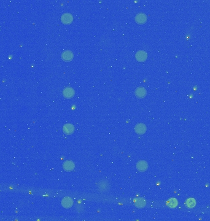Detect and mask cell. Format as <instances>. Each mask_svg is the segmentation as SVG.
<instances>
[{"label":"cell","instance_id":"6da1fadb","mask_svg":"<svg viewBox=\"0 0 210 221\" xmlns=\"http://www.w3.org/2000/svg\"><path fill=\"white\" fill-rule=\"evenodd\" d=\"M135 59L139 62H144L148 59V53L145 50H139L135 54Z\"/></svg>","mask_w":210,"mask_h":221},{"label":"cell","instance_id":"52a82bcc","mask_svg":"<svg viewBox=\"0 0 210 221\" xmlns=\"http://www.w3.org/2000/svg\"><path fill=\"white\" fill-rule=\"evenodd\" d=\"M146 89L143 87H139L136 88L135 91V95L138 98H143L146 96Z\"/></svg>","mask_w":210,"mask_h":221},{"label":"cell","instance_id":"8fae6325","mask_svg":"<svg viewBox=\"0 0 210 221\" xmlns=\"http://www.w3.org/2000/svg\"><path fill=\"white\" fill-rule=\"evenodd\" d=\"M75 167V163L71 160H67L64 162L63 165V168L66 171H72Z\"/></svg>","mask_w":210,"mask_h":221},{"label":"cell","instance_id":"3957f363","mask_svg":"<svg viewBox=\"0 0 210 221\" xmlns=\"http://www.w3.org/2000/svg\"><path fill=\"white\" fill-rule=\"evenodd\" d=\"M61 22L63 24H70L73 21V16L70 13H64L61 16Z\"/></svg>","mask_w":210,"mask_h":221},{"label":"cell","instance_id":"5bb4252c","mask_svg":"<svg viewBox=\"0 0 210 221\" xmlns=\"http://www.w3.org/2000/svg\"><path fill=\"white\" fill-rule=\"evenodd\" d=\"M168 205L170 208H176L178 206V201L176 198H171L168 201Z\"/></svg>","mask_w":210,"mask_h":221},{"label":"cell","instance_id":"8992f818","mask_svg":"<svg viewBox=\"0 0 210 221\" xmlns=\"http://www.w3.org/2000/svg\"><path fill=\"white\" fill-rule=\"evenodd\" d=\"M61 204L64 208H71L73 205V200L69 197H66L62 199Z\"/></svg>","mask_w":210,"mask_h":221},{"label":"cell","instance_id":"7c38bea8","mask_svg":"<svg viewBox=\"0 0 210 221\" xmlns=\"http://www.w3.org/2000/svg\"><path fill=\"white\" fill-rule=\"evenodd\" d=\"M135 205L138 208H143L146 205V201L143 198H139L135 200Z\"/></svg>","mask_w":210,"mask_h":221},{"label":"cell","instance_id":"ba28073f","mask_svg":"<svg viewBox=\"0 0 210 221\" xmlns=\"http://www.w3.org/2000/svg\"><path fill=\"white\" fill-rule=\"evenodd\" d=\"M63 132L66 135H71L75 132V127L71 123L65 124L63 127Z\"/></svg>","mask_w":210,"mask_h":221},{"label":"cell","instance_id":"30bf717a","mask_svg":"<svg viewBox=\"0 0 210 221\" xmlns=\"http://www.w3.org/2000/svg\"><path fill=\"white\" fill-rule=\"evenodd\" d=\"M136 168L139 171H145L148 168V164L145 160L139 161L136 164Z\"/></svg>","mask_w":210,"mask_h":221},{"label":"cell","instance_id":"4fadbf2b","mask_svg":"<svg viewBox=\"0 0 210 221\" xmlns=\"http://www.w3.org/2000/svg\"><path fill=\"white\" fill-rule=\"evenodd\" d=\"M186 205L188 207V208H193V207L195 206L196 205V201L194 198H189L186 201Z\"/></svg>","mask_w":210,"mask_h":221},{"label":"cell","instance_id":"5b68a950","mask_svg":"<svg viewBox=\"0 0 210 221\" xmlns=\"http://www.w3.org/2000/svg\"><path fill=\"white\" fill-rule=\"evenodd\" d=\"M135 132L138 135H144L147 130V127L145 124L143 123H139L135 127Z\"/></svg>","mask_w":210,"mask_h":221},{"label":"cell","instance_id":"9c48e42d","mask_svg":"<svg viewBox=\"0 0 210 221\" xmlns=\"http://www.w3.org/2000/svg\"><path fill=\"white\" fill-rule=\"evenodd\" d=\"M75 94V91L72 87H66L63 91V95L64 97L66 98H73Z\"/></svg>","mask_w":210,"mask_h":221},{"label":"cell","instance_id":"277c9868","mask_svg":"<svg viewBox=\"0 0 210 221\" xmlns=\"http://www.w3.org/2000/svg\"><path fill=\"white\" fill-rule=\"evenodd\" d=\"M61 57L63 61L68 62H71L73 59L74 54L71 50H66L63 52Z\"/></svg>","mask_w":210,"mask_h":221},{"label":"cell","instance_id":"7a4b0ae2","mask_svg":"<svg viewBox=\"0 0 210 221\" xmlns=\"http://www.w3.org/2000/svg\"><path fill=\"white\" fill-rule=\"evenodd\" d=\"M135 20L138 24L143 25L146 23L148 17L145 13H138L135 17Z\"/></svg>","mask_w":210,"mask_h":221}]
</instances>
